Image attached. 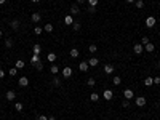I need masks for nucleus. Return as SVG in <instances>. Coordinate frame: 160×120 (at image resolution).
<instances>
[{"label":"nucleus","instance_id":"obj_1","mask_svg":"<svg viewBox=\"0 0 160 120\" xmlns=\"http://www.w3.org/2000/svg\"><path fill=\"white\" fill-rule=\"evenodd\" d=\"M133 51H135L136 54H141L142 51H144V45H141V43H136V45H133Z\"/></svg>","mask_w":160,"mask_h":120},{"label":"nucleus","instance_id":"obj_2","mask_svg":"<svg viewBox=\"0 0 160 120\" xmlns=\"http://www.w3.org/2000/svg\"><path fill=\"white\" fill-rule=\"evenodd\" d=\"M123 96H125V99H133V98H135V93H133V90L127 88L123 91Z\"/></svg>","mask_w":160,"mask_h":120},{"label":"nucleus","instance_id":"obj_3","mask_svg":"<svg viewBox=\"0 0 160 120\" xmlns=\"http://www.w3.org/2000/svg\"><path fill=\"white\" fill-rule=\"evenodd\" d=\"M102 96H104V99H106V101H111L112 98H114V93H112V90H104Z\"/></svg>","mask_w":160,"mask_h":120},{"label":"nucleus","instance_id":"obj_4","mask_svg":"<svg viewBox=\"0 0 160 120\" xmlns=\"http://www.w3.org/2000/svg\"><path fill=\"white\" fill-rule=\"evenodd\" d=\"M5 98H7L8 101H15V99H16V93L13 91V90H8L7 95H5Z\"/></svg>","mask_w":160,"mask_h":120},{"label":"nucleus","instance_id":"obj_5","mask_svg":"<svg viewBox=\"0 0 160 120\" xmlns=\"http://www.w3.org/2000/svg\"><path fill=\"white\" fill-rule=\"evenodd\" d=\"M155 23H157V21H155V18H154V16H149V18L146 19V26H147V27H154V26H155Z\"/></svg>","mask_w":160,"mask_h":120},{"label":"nucleus","instance_id":"obj_6","mask_svg":"<svg viewBox=\"0 0 160 120\" xmlns=\"http://www.w3.org/2000/svg\"><path fill=\"white\" fill-rule=\"evenodd\" d=\"M72 75V69H71V67H64V69H63V77H64V79H69V77H71Z\"/></svg>","mask_w":160,"mask_h":120},{"label":"nucleus","instance_id":"obj_7","mask_svg":"<svg viewBox=\"0 0 160 120\" xmlns=\"http://www.w3.org/2000/svg\"><path fill=\"white\" fill-rule=\"evenodd\" d=\"M135 102H136L138 107H142V106H146V99H144L142 96H138L136 99H135Z\"/></svg>","mask_w":160,"mask_h":120},{"label":"nucleus","instance_id":"obj_8","mask_svg":"<svg viewBox=\"0 0 160 120\" xmlns=\"http://www.w3.org/2000/svg\"><path fill=\"white\" fill-rule=\"evenodd\" d=\"M64 23H66V26H72V24H74V18H72V15H66V16H64Z\"/></svg>","mask_w":160,"mask_h":120},{"label":"nucleus","instance_id":"obj_9","mask_svg":"<svg viewBox=\"0 0 160 120\" xmlns=\"http://www.w3.org/2000/svg\"><path fill=\"white\" fill-rule=\"evenodd\" d=\"M86 63H88V66H91V67H94V66H98V64H99V59L98 58H90L88 59V61H86Z\"/></svg>","mask_w":160,"mask_h":120},{"label":"nucleus","instance_id":"obj_10","mask_svg":"<svg viewBox=\"0 0 160 120\" xmlns=\"http://www.w3.org/2000/svg\"><path fill=\"white\" fill-rule=\"evenodd\" d=\"M79 13H80V8H79V5H77V3L71 7V13H69V15H72V16H74V15H79Z\"/></svg>","mask_w":160,"mask_h":120},{"label":"nucleus","instance_id":"obj_11","mask_svg":"<svg viewBox=\"0 0 160 120\" xmlns=\"http://www.w3.org/2000/svg\"><path fill=\"white\" fill-rule=\"evenodd\" d=\"M88 67H90V66H88V63H86V61H82V63L79 64V69H80L82 72H86V71H88Z\"/></svg>","mask_w":160,"mask_h":120},{"label":"nucleus","instance_id":"obj_12","mask_svg":"<svg viewBox=\"0 0 160 120\" xmlns=\"http://www.w3.org/2000/svg\"><path fill=\"white\" fill-rule=\"evenodd\" d=\"M18 83H19V87H27V85H29V79H27V77H21Z\"/></svg>","mask_w":160,"mask_h":120},{"label":"nucleus","instance_id":"obj_13","mask_svg":"<svg viewBox=\"0 0 160 120\" xmlns=\"http://www.w3.org/2000/svg\"><path fill=\"white\" fill-rule=\"evenodd\" d=\"M40 19H42V15H40V13H34V15L31 16V21H32V23H38Z\"/></svg>","mask_w":160,"mask_h":120},{"label":"nucleus","instance_id":"obj_14","mask_svg":"<svg viewBox=\"0 0 160 120\" xmlns=\"http://www.w3.org/2000/svg\"><path fill=\"white\" fill-rule=\"evenodd\" d=\"M32 51H34V54H40L42 53V46L38 45V43H35V45L32 46Z\"/></svg>","mask_w":160,"mask_h":120},{"label":"nucleus","instance_id":"obj_15","mask_svg":"<svg viewBox=\"0 0 160 120\" xmlns=\"http://www.w3.org/2000/svg\"><path fill=\"white\" fill-rule=\"evenodd\" d=\"M144 50L147 51V53H152V51L155 50V46H154V43H150V42H149L147 45H144Z\"/></svg>","mask_w":160,"mask_h":120},{"label":"nucleus","instance_id":"obj_16","mask_svg":"<svg viewBox=\"0 0 160 120\" xmlns=\"http://www.w3.org/2000/svg\"><path fill=\"white\" fill-rule=\"evenodd\" d=\"M10 27L13 29V31H16V29L19 27V21H18V19H13L11 23H10Z\"/></svg>","mask_w":160,"mask_h":120},{"label":"nucleus","instance_id":"obj_17","mask_svg":"<svg viewBox=\"0 0 160 120\" xmlns=\"http://www.w3.org/2000/svg\"><path fill=\"white\" fill-rule=\"evenodd\" d=\"M104 72H106V74H112V72H114V66H112V64H106V66H104Z\"/></svg>","mask_w":160,"mask_h":120},{"label":"nucleus","instance_id":"obj_18","mask_svg":"<svg viewBox=\"0 0 160 120\" xmlns=\"http://www.w3.org/2000/svg\"><path fill=\"white\" fill-rule=\"evenodd\" d=\"M152 83H154V79H152V77H146V79H144V85H146V87H150Z\"/></svg>","mask_w":160,"mask_h":120},{"label":"nucleus","instance_id":"obj_19","mask_svg":"<svg viewBox=\"0 0 160 120\" xmlns=\"http://www.w3.org/2000/svg\"><path fill=\"white\" fill-rule=\"evenodd\" d=\"M79 50L77 48H71V58H79Z\"/></svg>","mask_w":160,"mask_h":120},{"label":"nucleus","instance_id":"obj_20","mask_svg":"<svg viewBox=\"0 0 160 120\" xmlns=\"http://www.w3.org/2000/svg\"><path fill=\"white\" fill-rule=\"evenodd\" d=\"M43 29H45V32H53V24H51V23H46Z\"/></svg>","mask_w":160,"mask_h":120},{"label":"nucleus","instance_id":"obj_21","mask_svg":"<svg viewBox=\"0 0 160 120\" xmlns=\"http://www.w3.org/2000/svg\"><path fill=\"white\" fill-rule=\"evenodd\" d=\"M24 66H26L24 61H21V59H18V61H16V69H23Z\"/></svg>","mask_w":160,"mask_h":120},{"label":"nucleus","instance_id":"obj_22","mask_svg":"<svg viewBox=\"0 0 160 120\" xmlns=\"http://www.w3.org/2000/svg\"><path fill=\"white\" fill-rule=\"evenodd\" d=\"M135 5H136V8H139V10H141V8H144V0H136Z\"/></svg>","mask_w":160,"mask_h":120},{"label":"nucleus","instance_id":"obj_23","mask_svg":"<svg viewBox=\"0 0 160 120\" xmlns=\"http://www.w3.org/2000/svg\"><path fill=\"white\" fill-rule=\"evenodd\" d=\"M50 72H51V74H58V72H59V69H58V66H56V64H53V66H51L50 67Z\"/></svg>","mask_w":160,"mask_h":120},{"label":"nucleus","instance_id":"obj_24","mask_svg":"<svg viewBox=\"0 0 160 120\" xmlns=\"http://www.w3.org/2000/svg\"><path fill=\"white\" fill-rule=\"evenodd\" d=\"M88 51H90L91 54H94V53L98 51V46H96V45H90V46H88Z\"/></svg>","mask_w":160,"mask_h":120},{"label":"nucleus","instance_id":"obj_25","mask_svg":"<svg viewBox=\"0 0 160 120\" xmlns=\"http://www.w3.org/2000/svg\"><path fill=\"white\" fill-rule=\"evenodd\" d=\"M38 61H40V58H38V54H34V56L31 58V63L34 64V66H35V64H37Z\"/></svg>","mask_w":160,"mask_h":120},{"label":"nucleus","instance_id":"obj_26","mask_svg":"<svg viewBox=\"0 0 160 120\" xmlns=\"http://www.w3.org/2000/svg\"><path fill=\"white\" fill-rule=\"evenodd\" d=\"M90 99H91L93 102H96L99 99V95H98V93H91V95H90Z\"/></svg>","mask_w":160,"mask_h":120},{"label":"nucleus","instance_id":"obj_27","mask_svg":"<svg viewBox=\"0 0 160 120\" xmlns=\"http://www.w3.org/2000/svg\"><path fill=\"white\" fill-rule=\"evenodd\" d=\"M86 2H88V5H90V7L96 8V5H98V3H99V0H86Z\"/></svg>","mask_w":160,"mask_h":120},{"label":"nucleus","instance_id":"obj_28","mask_svg":"<svg viewBox=\"0 0 160 120\" xmlns=\"http://www.w3.org/2000/svg\"><path fill=\"white\" fill-rule=\"evenodd\" d=\"M112 82H114V85H120V83H122V79H120L119 75H115L114 79H112Z\"/></svg>","mask_w":160,"mask_h":120},{"label":"nucleus","instance_id":"obj_29","mask_svg":"<svg viewBox=\"0 0 160 120\" xmlns=\"http://www.w3.org/2000/svg\"><path fill=\"white\" fill-rule=\"evenodd\" d=\"M80 27H82V24L77 23V21H74V24H72V29H74V31H80Z\"/></svg>","mask_w":160,"mask_h":120},{"label":"nucleus","instance_id":"obj_30","mask_svg":"<svg viewBox=\"0 0 160 120\" xmlns=\"http://www.w3.org/2000/svg\"><path fill=\"white\" fill-rule=\"evenodd\" d=\"M46 59H48V61H51V63H55V59H56V54H55V53H48V56H46Z\"/></svg>","mask_w":160,"mask_h":120},{"label":"nucleus","instance_id":"obj_31","mask_svg":"<svg viewBox=\"0 0 160 120\" xmlns=\"http://www.w3.org/2000/svg\"><path fill=\"white\" fill-rule=\"evenodd\" d=\"M8 74H10L11 77H16V74H18V69H16V67H11V69H10V72H8Z\"/></svg>","mask_w":160,"mask_h":120},{"label":"nucleus","instance_id":"obj_32","mask_svg":"<svg viewBox=\"0 0 160 120\" xmlns=\"http://www.w3.org/2000/svg\"><path fill=\"white\" fill-rule=\"evenodd\" d=\"M5 46H7V48H11V46H13V40H11V38H7V40H5Z\"/></svg>","mask_w":160,"mask_h":120},{"label":"nucleus","instance_id":"obj_33","mask_svg":"<svg viewBox=\"0 0 160 120\" xmlns=\"http://www.w3.org/2000/svg\"><path fill=\"white\" fill-rule=\"evenodd\" d=\"M86 83H88V85H90V87H94V83H96V80H94V79H93V77H90V79H88V80H86Z\"/></svg>","mask_w":160,"mask_h":120},{"label":"nucleus","instance_id":"obj_34","mask_svg":"<svg viewBox=\"0 0 160 120\" xmlns=\"http://www.w3.org/2000/svg\"><path fill=\"white\" fill-rule=\"evenodd\" d=\"M147 43H149V37L144 35V37L141 38V45H147Z\"/></svg>","mask_w":160,"mask_h":120},{"label":"nucleus","instance_id":"obj_35","mask_svg":"<svg viewBox=\"0 0 160 120\" xmlns=\"http://www.w3.org/2000/svg\"><path fill=\"white\" fill-rule=\"evenodd\" d=\"M53 85H55V87H59V85H61V80H59L56 75H55V79H53Z\"/></svg>","mask_w":160,"mask_h":120},{"label":"nucleus","instance_id":"obj_36","mask_svg":"<svg viewBox=\"0 0 160 120\" xmlns=\"http://www.w3.org/2000/svg\"><path fill=\"white\" fill-rule=\"evenodd\" d=\"M15 109L18 110V112H21V110H23V104H21V102H16V104H15Z\"/></svg>","mask_w":160,"mask_h":120},{"label":"nucleus","instance_id":"obj_37","mask_svg":"<svg viewBox=\"0 0 160 120\" xmlns=\"http://www.w3.org/2000/svg\"><path fill=\"white\" fill-rule=\"evenodd\" d=\"M35 69H37V71H43V64H42V61H38V63L35 64Z\"/></svg>","mask_w":160,"mask_h":120},{"label":"nucleus","instance_id":"obj_38","mask_svg":"<svg viewBox=\"0 0 160 120\" xmlns=\"http://www.w3.org/2000/svg\"><path fill=\"white\" fill-rule=\"evenodd\" d=\"M34 32H35L37 35H40V34H42V27H38V26H37V27L34 29Z\"/></svg>","mask_w":160,"mask_h":120},{"label":"nucleus","instance_id":"obj_39","mask_svg":"<svg viewBox=\"0 0 160 120\" xmlns=\"http://www.w3.org/2000/svg\"><path fill=\"white\" fill-rule=\"evenodd\" d=\"M122 106H123V107H128V106H130V101H128V99H125V101L122 102Z\"/></svg>","mask_w":160,"mask_h":120},{"label":"nucleus","instance_id":"obj_40","mask_svg":"<svg viewBox=\"0 0 160 120\" xmlns=\"http://www.w3.org/2000/svg\"><path fill=\"white\" fill-rule=\"evenodd\" d=\"M154 83L155 85H160V77H154Z\"/></svg>","mask_w":160,"mask_h":120},{"label":"nucleus","instance_id":"obj_41","mask_svg":"<svg viewBox=\"0 0 160 120\" xmlns=\"http://www.w3.org/2000/svg\"><path fill=\"white\" fill-rule=\"evenodd\" d=\"M38 120H48V117L46 115H38Z\"/></svg>","mask_w":160,"mask_h":120},{"label":"nucleus","instance_id":"obj_42","mask_svg":"<svg viewBox=\"0 0 160 120\" xmlns=\"http://www.w3.org/2000/svg\"><path fill=\"white\" fill-rule=\"evenodd\" d=\"M3 77H5V72H3V69H0V80H2Z\"/></svg>","mask_w":160,"mask_h":120},{"label":"nucleus","instance_id":"obj_43","mask_svg":"<svg viewBox=\"0 0 160 120\" xmlns=\"http://www.w3.org/2000/svg\"><path fill=\"white\" fill-rule=\"evenodd\" d=\"M88 11H90V13H94V11H96V8H93V7H88Z\"/></svg>","mask_w":160,"mask_h":120},{"label":"nucleus","instance_id":"obj_44","mask_svg":"<svg viewBox=\"0 0 160 120\" xmlns=\"http://www.w3.org/2000/svg\"><path fill=\"white\" fill-rule=\"evenodd\" d=\"M86 0H77V5H82V3H85Z\"/></svg>","mask_w":160,"mask_h":120},{"label":"nucleus","instance_id":"obj_45","mask_svg":"<svg viewBox=\"0 0 160 120\" xmlns=\"http://www.w3.org/2000/svg\"><path fill=\"white\" fill-rule=\"evenodd\" d=\"M125 2H128V3H135L136 0H125Z\"/></svg>","mask_w":160,"mask_h":120},{"label":"nucleus","instance_id":"obj_46","mask_svg":"<svg viewBox=\"0 0 160 120\" xmlns=\"http://www.w3.org/2000/svg\"><path fill=\"white\" fill-rule=\"evenodd\" d=\"M3 37V31H2V29H0V38H2Z\"/></svg>","mask_w":160,"mask_h":120},{"label":"nucleus","instance_id":"obj_47","mask_svg":"<svg viewBox=\"0 0 160 120\" xmlns=\"http://www.w3.org/2000/svg\"><path fill=\"white\" fill-rule=\"evenodd\" d=\"M7 2V0H0V5H3V3H5Z\"/></svg>","mask_w":160,"mask_h":120},{"label":"nucleus","instance_id":"obj_48","mask_svg":"<svg viewBox=\"0 0 160 120\" xmlns=\"http://www.w3.org/2000/svg\"><path fill=\"white\" fill-rule=\"evenodd\" d=\"M48 120H55V117H53V115H50V117H48Z\"/></svg>","mask_w":160,"mask_h":120},{"label":"nucleus","instance_id":"obj_49","mask_svg":"<svg viewBox=\"0 0 160 120\" xmlns=\"http://www.w3.org/2000/svg\"><path fill=\"white\" fill-rule=\"evenodd\" d=\"M32 2H34V3H38V2H40V0H32Z\"/></svg>","mask_w":160,"mask_h":120},{"label":"nucleus","instance_id":"obj_50","mask_svg":"<svg viewBox=\"0 0 160 120\" xmlns=\"http://www.w3.org/2000/svg\"><path fill=\"white\" fill-rule=\"evenodd\" d=\"M157 66H158V67H160V61H158V64H157Z\"/></svg>","mask_w":160,"mask_h":120}]
</instances>
